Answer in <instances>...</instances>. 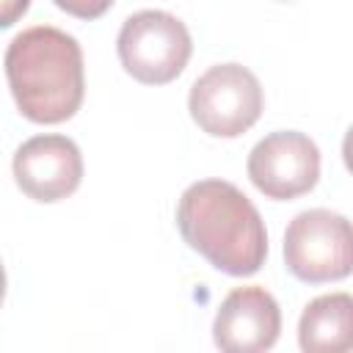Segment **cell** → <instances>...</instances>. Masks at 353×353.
I'll return each mask as SVG.
<instances>
[{"label":"cell","instance_id":"6da1fadb","mask_svg":"<svg viewBox=\"0 0 353 353\" xmlns=\"http://www.w3.org/2000/svg\"><path fill=\"white\" fill-rule=\"evenodd\" d=\"M176 229L221 273L254 276L265 265V221L254 201L226 179L188 185L176 204Z\"/></svg>","mask_w":353,"mask_h":353},{"label":"cell","instance_id":"7a4b0ae2","mask_svg":"<svg viewBox=\"0 0 353 353\" xmlns=\"http://www.w3.org/2000/svg\"><path fill=\"white\" fill-rule=\"evenodd\" d=\"M3 63L11 97L28 121L61 124L80 110L85 94L83 50L66 30L25 28L11 39Z\"/></svg>","mask_w":353,"mask_h":353},{"label":"cell","instance_id":"3957f363","mask_svg":"<svg viewBox=\"0 0 353 353\" xmlns=\"http://www.w3.org/2000/svg\"><path fill=\"white\" fill-rule=\"evenodd\" d=\"M116 50L127 74L146 85H163L182 74L193 41L179 17L160 8H143L124 19Z\"/></svg>","mask_w":353,"mask_h":353},{"label":"cell","instance_id":"277c9868","mask_svg":"<svg viewBox=\"0 0 353 353\" xmlns=\"http://www.w3.org/2000/svg\"><path fill=\"white\" fill-rule=\"evenodd\" d=\"M284 265L306 284L347 279L353 270L350 221L325 207L298 212L284 232Z\"/></svg>","mask_w":353,"mask_h":353},{"label":"cell","instance_id":"5b68a950","mask_svg":"<svg viewBox=\"0 0 353 353\" xmlns=\"http://www.w3.org/2000/svg\"><path fill=\"white\" fill-rule=\"evenodd\" d=\"M265 97L256 74L243 63L210 66L188 94L190 119L212 138H237L262 116Z\"/></svg>","mask_w":353,"mask_h":353},{"label":"cell","instance_id":"8992f818","mask_svg":"<svg viewBox=\"0 0 353 353\" xmlns=\"http://www.w3.org/2000/svg\"><path fill=\"white\" fill-rule=\"evenodd\" d=\"M245 168L259 193L273 201H290L317 185L320 149L298 130H276L251 149Z\"/></svg>","mask_w":353,"mask_h":353},{"label":"cell","instance_id":"52a82bcc","mask_svg":"<svg viewBox=\"0 0 353 353\" xmlns=\"http://www.w3.org/2000/svg\"><path fill=\"white\" fill-rule=\"evenodd\" d=\"M11 171L17 188L28 199L52 204L80 188L83 154L66 135H33L14 152Z\"/></svg>","mask_w":353,"mask_h":353},{"label":"cell","instance_id":"ba28073f","mask_svg":"<svg viewBox=\"0 0 353 353\" xmlns=\"http://www.w3.org/2000/svg\"><path fill=\"white\" fill-rule=\"evenodd\" d=\"M281 334V309L265 287H234L212 320V342L223 353H262Z\"/></svg>","mask_w":353,"mask_h":353},{"label":"cell","instance_id":"9c48e42d","mask_svg":"<svg viewBox=\"0 0 353 353\" xmlns=\"http://www.w3.org/2000/svg\"><path fill=\"white\" fill-rule=\"evenodd\" d=\"M298 345L306 353H345L353 347V298L328 292L306 303L298 320Z\"/></svg>","mask_w":353,"mask_h":353},{"label":"cell","instance_id":"30bf717a","mask_svg":"<svg viewBox=\"0 0 353 353\" xmlns=\"http://www.w3.org/2000/svg\"><path fill=\"white\" fill-rule=\"evenodd\" d=\"M52 3L77 19H97L113 6V0H52Z\"/></svg>","mask_w":353,"mask_h":353},{"label":"cell","instance_id":"8fae6325","mask_svg":"<svg viewBox=\"0 0 353 353\" xmlns=\"http://www.w3.org/2000/svg\"><path fill=\"white\" fill-rule=\"evenodd\" d=\"M30 8V0H0V30L19 22Z\"/></svg>","mask_w":353,"mask_h":353},{"label":"cell","instance_id":"7c38bea8","mask_svg":"<svg viewBox=\"0 0 353 353\" xmlns=\"http://www.w3.org/2000/svg\"><path fill=\"white\" fill-rule=\"evenodd\" d=\"M3 295H6V268L0 262V303H3Z\"/></svg>","mask_w":353,"mask_h":353}]
</instances>
